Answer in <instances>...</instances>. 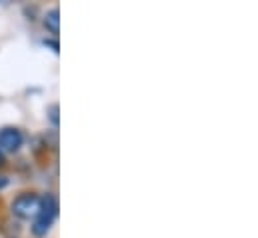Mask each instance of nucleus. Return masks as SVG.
Returning a JSON list of instances; mask_svg holds the SVG:
<instances>
[{
    "mask_svg": "<svg viewBox=\"0 0 258 238\" xmlns=\"http://www.w3.org/2000/svg\"><path fill=\"white\" fill-rule=\"evenodd\" d=\"M56 214H58V202H56L54 196L46 194L42 198L40 212H38V216L34 218V224H32L34 236H46L50 226H52V222H54V218H56Z\"/></svg>",
    "mask_w": 258,
    "mask_h": 238,
    "instance_id": "1",
    "label": "nucleus"
},
{
    "mask_svg": "<svg viewBox=\"0 0 258 238\" xmlns=\"http://www.w3.org/2000/svg\"><path fill=\"white\" fill-rule=\"evenodd\" d=\"M40 204L42 198H38L36 194H20L12 202V212L18 218H36L40 212Z\"/></svg>",
    "mask_w": 258,
    "mask_h": 238,
    "instance_id": "2",
    "label": "nucleus"
},
{
    "mask_svg": "<svg viewBox=\"0 0 258 238\" xmlns=\"http://www.w3.org/2000/svg\"><path fill=\"white\" fill-rule=\"evenodd\" d=\"M22 132L18 128H2L0 130V150L16 152L22 146Z\"/></svg>",
    "mask_w": 258,
    "mask_h": 238,
    "instance_id": "3",
    "label": "nucleus"
},
{
    "mask_svg": "<svg viewBox=\"0 0 258 238\" xmlns=\"http://www.w3.org/2000/svg\"><path fill=\"white\" fill-rule=\"evenodd\" d=\"M58 16H60V14H58L56 8L48 10L46 16H44V26H46L52 34H58V30H60V18H58Z\"/></svg>",
    "mask_w": 258,
    "mask_h": 238,
    "instance_id": "4",
    "label": "nucleus"
},
{
    "mask_svg": "<svg viewBox=\"0 0 258 238\" xmlns=\"http://www.w3.org/2000/svg\"><path fill=\"white\" fill-rule=\"evenodd\" d=\"M48 118H50V122H52L54 126H58V106H56V104H52V106L48 108Z\"/></svg>",
    "mask_w": 258,
    "mask_h": 238,
    "instance_id": "5",
    "label": "nucleus"
},
{
    "mask_svg": "<svg viewBox=\"0 0 258 238\" xmlns=\"http://www.w3.org/2000/svg\"><path fill=\"white\" fill-rule=\"evenodd\" d=\"M6 184H8V178L6 176H0V188H4Z\"/></svg>",
    "mask_w": 258,
    "mask_h": 238,
    "instance_id": "6",
    "label": "nucleus"
},
{
    "mask_svg": "<svg viewBox=\"0 0 258 238\" xmlns=\"http://www.w3.org/2000/svg\"><path fill=\"white\" fill-rule=\"evenodd\" d=\"M4 164V154H2V150H0V166Z\"/></svg>",
    "mask_w": 258,
    "mask_h": 238,
    "instance_id": "7",
    "label": "nucleus"
}]
</instances>
